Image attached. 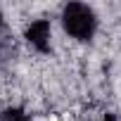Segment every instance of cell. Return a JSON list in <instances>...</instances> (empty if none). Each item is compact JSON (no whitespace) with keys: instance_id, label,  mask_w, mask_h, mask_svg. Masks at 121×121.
Wrapping results in <instances>:
<instances>
[{"instance_id":"6da1fadb","label":"cell","mask_w":121,"mask_h":121,"mask_svg":"<svg viewBox=\"0 0 121 121\" xmlns=\"http://www.w3.org/2000/svg\"><path fill=\"white\" fill-rule=\"evenodd\" d=\"M62 26L71 38L90 40L97 29V17H95L93 7H88L83 3H69L62 10Z\"/></svg>"},{"instance_id":"7a4b0ae2","label":"cell","mask_w":121,"mask_h":121,"mask_svg":"<svg viewBox=\"0 0 121 121\" xmlns=\"http://www.w3.org/2000/svg\"><path fill=\"white\" fill-rule=\"evenodd\" d=\"M26 40L31 43V48H36L38 52H48L50 50V36H52V29H50V22L48 19H33L29 26H26Z\"/></svg>"},{"instance_id":"3957f363","label":"cell","mask_w":121,"mask_h":121,"mask_svg":"<svg viewBox=\"0 0 121 121\" xmlns=\"http://www.w3.org/2000/svg\"><path fill=\"white\" fill-rule=\"evenodd\" d=\"M0 121H31V119H29V114L24 109L12 107V109H5L3 114H0Z\"/></svg>"},{"instance_id":"277c9868","label":"cell","mask_w":121,"mask_h":121,"mask_svg":"<svg viewBox=\"0 0 121 121\" xmlns=\"http://www.w3.org/2000/svg\"><path fill=\"white\" fill-rule=\"evenodd\" d=\"M102 121H119V119H116V116H114V114H109V112H107V114H104V116H102Z\"/></svg>"},{"instance_id":"5b68a950","label":"cell","mask_w":121,"mask_h":121,"mask_svg":"<svg viewBox=\"0 0 121 121\" xmlns=\"http://www.w3.org/2000/svg\"><path fill=\"white\" fill-rule=\"evenodd\" d=\"M0 26H3V12H0Z\"/></svg>"}]
</instances>
